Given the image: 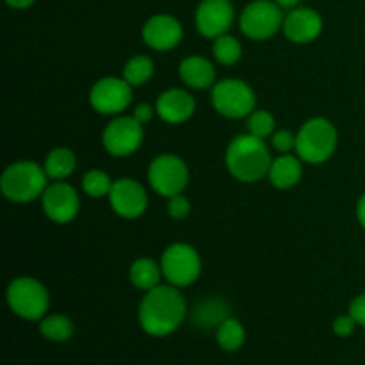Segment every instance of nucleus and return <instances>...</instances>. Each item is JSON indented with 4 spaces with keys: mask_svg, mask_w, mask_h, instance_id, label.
<instances>
[{
    "mask_svg": "<svg viewBox=\"0 0 365 365\" xmlns=\"http://www.w3.org/2000/svg\"><path fill=\"white\" fill-rule=\"evenodd\" d=\"M114 182L110 180L109 175L102 170H89L88 173L82 177V189L91 198H103L109 196L110 189H113Z\"/></svg>",
    "mask_w": 365,
    "mask_h": 365,
    "instance_id": "bb28decb",
    "label": "nucleus"
},
{
    "mask_svg": "<svg viewBox=\"0 0 365 365\" xmlns=\"http://www.w3.org/2000/svg\"><path fill=\"white\" fill-rule=\"evenodd\" d=\"M284 9L271 0H253L242 11L239 27L246 38L253 41H264L277 34L284 27Z\"/></svg>",
    "mask_w": 365,
    "mask_h": 365,
    "instance_id": "6e6552de",
    "label": "nucleus"
},
{
    "mask_svg": "<svg viewBox=\"0 0 365 365\" xmlns=\"http://www.w3.org/2000/svg\"><path fill=\"white\" fill-rule=\"evenodd\" d=\"M145 125L134 116H118L107 123L102 134V145L113 157H128L139 150L145 138Z\"/></svg>",
    "mask_w": 365,
    "mask_h": 365,
    "instance_id": "9d476101",
    "label": "nucleus"
},
{
    "mask_svg": "<svg viewBox=\"0 0 365 365\" xmlns=\"http://www.w3.org/2000/svg\"><path fill=\"white\" fill-rule=\"evenodd\" d=\"M302 159L298 155H292V153H282L271 163L267 177L277 189H291L298 185V182L302 180Z\"/></svg>",
    "mask_w": 365,
    "mask_h": 365,
    "instance_id": "6ab92c4d",
    "label": "nucleus"
},
{
    "mask_svg": "<svg viewBox=\"0 0 365 365\" xmlns=\"http://www.w3.org/2000/svg\"><path fill=\"white\" fill-rule=\"evenodd\" d=\"M271 163L273 159H271L266 141L252 134L235 135L225 152V164H227L228 173L246 184L259 182L267 177Z\"/></svg>",
    "mask_w": 365,
    "mask_h": 365,
    "instance_id": "f03ea898",
    "label": "nucleus"
},
{
    "mask_svg": "<svg viewBox=\"0 0 365 365\" xmlns=\"http://www.w3.org/2000/svg\"><path fill=\"white\" fill-rule=\"evenodd\" d=\"M196 102L185 89H166L157 98V116L170 125H180L195 114Z\"/></svg>",
    "mask_w": 365,
    "mask_h": 365,
    "instance_id": "f3484780",
    "label": "nucleus"
},
{
    "mask_svg": "<svg viewBox=\"0 0 365 365\" xmlns=\"http://www.w3.org/2000/svg\"><path fill=\"white\" fill-rule=\"evenodd\" d=\"M349 314H351L353 319L356 321V324L365 328V292L364 294L356 296V298L349 303Z\"/></svg>",
    "mask_w": 365,
    "mask_h": 365,
    "instance_id": "2f4dec72",
    "label": "nucleus"
},
{
    "mask_svg": "<svg viewBox=\"0 0 365 365\" xmlns=\"http://www.w3.org/2000/svg\"><path fill=\"white\" fill-rule=\"evenodd\" d=\"M39 334L52 342H66L73 337L75 327L70 317L63 314H52L45 316L39 321Z\"/></svg>",
    "mask_w": 365,
    "mask_h": 365,
    "instance_id": "b1692460",
    "label": "nucleus"
},
{
    "mask_svg": "<svg viewBox=\"0 0 365 365\" xmlns=\"http://www.w3.org/2000/svg\"><path fill=\"white\" fill-rule=\"evenodd\" d=\"M43 168H45V173L48 177V180H66L73 173L75 168H77V157H75V153L70 148L57 146V148L50 150Z\"/></svg>",
    "mask_w": 365,
    "mask_h": 365,
    "instance_id": "4be33fe9",
    "label": "nucleus"
},
{
    "mask_svg": "<svg viewBox=\"0 0 365 365\" xmlns=\"http://www.w3.org/2000/svg\"><path fill=\"white\" fill-rule=\"evenodd\" d=\"M356 217H359V223L362 225V228L365 230V192L360 196L359 203H356Z\"/></svg>",
    "mask_w": 365,
    "mask_h": 365,
    "instance_id": "72a5a7b5",
    "label": "nucleus"
},
{
    "mask_svg": "<svg viewBox=\"0 0 365 365\" xmlns=\"http://www.w3.org/2000/svg\"><path fill=\"white\" fill-rule=\"evenodd\" d=\"M148 182L153 191L164 198L180 195L189 184L187 164L178 155L163 153L150 163Z\"/></svg>",
    "mask_w": 365,
    "mask_h": 365,
    "instance_id": "1a4fd4ad",
    "label": "nucleus"
},
{
    "mask_svg": "<svg viewBox=\"0 0 365 365\" xmlns=\"http://www.w3.org/2000/svg\"><path fill=\"white\" fill-rule=\"evenodd\" d=\"M282 9H294L296 6L299 4V0H274Z\"/></svg>",
    "mask_w": 365,
    "mask_h": 365,
    "instance_id": "c9c22d12",
    "label": "nucleus"
},
{
    "mask_svg": "<svg viewBox=\"0 0 365 365\" xmlns=\"http://www.w3.org/2000/svg\"><path fill=\"white\" fill-rule=\"evenodd\" d=\"M107 198H109L110 209L125 220H135V217L143 216L148 207V196H146L145 187L134 178L114 180Z\"/></svg>",
    "mask_w": 365,
    "mask_h": 365,
    "instance_id": "4468645a",
    "label": "nucleus"
},
{
    "mask_svg": "<svg viewBox=\"0 0 365 365\" xmlns=\"http://www.w3.org/2000/svg\"><path fill=\"white\" fill-rule=\"evenodd\" d=\"M34 2L36 0H6L7 6L13 7V9H27V7H31Z\"/></svg>",
    "mask_w": 365,
    "mask_h": 365,
    "instance_id": "f704fd0d",
    "label": "nucleus"
},
{
    "mask_svg": "<svg viewBox=\"0 0 365 365\" xmlns=\"http://www.w3.org/2000/svg\"><path fill=\"white\" fill-rule=\"evenodd\" d=\"M285 38L298 45L312 43L314 39L319 38L323 31V18L317 11L309 9V7H294L289 14H285L284 20Z\"/></svg>",
    "mask_w": 365,
    "mask_h": 365,
    "instance_id": "dca6fc26",
    "label": "nucleus"
},
{
    "mask_svg": "<svg viewBox=\"0 0 365 365\" xmlns=\"http://www.w3.org/2000/svg\"><path fill=\"white\" fill-rule=\"evenodd\" d=\"M132 102V86L123 77H103L93 84L89 103L100 114H121Z\"/></svg>",
    "mask_w": 365,
    "mask_h": 365,
    "instance_id": "9b49d317",
    "label": "nucleus"
},
{
    "mask_svg": "<svg viewBox=\"0 0 365 365\" xmlns=\"http://www.w3.org/2000/svg\"><path fill=\"white\" fill-rule=\"evenodd\" d=\"M227 317H230V307H228L227 302L220 298L203 299L202 303L195 307L191 314L192 324L203 328V330L217 328Z\"/></svg>",
    "mask_w": 365,
    "mask_h": 365,
    "instance_id": "aec40b11",
    "label": "nucleus"
},
{
    "mask_svg": "<svg viewBox=\"0 0 365 365\" xmlns=\"http://www.w3.org/2000/svg\"><path fill=\"white\" fill-rule=\"evenodd\" d=\"M274 127H277L274 116L267 110H253L248 116V134L255 138H271L274 134Z\"/></svg>",
    "mask_w": 365,
    "mask_h": 365,
    "instance_id": "cd10ccee",
    "label": "nucleus"
},
{
    "mask_svg": "<svg viewBox=\"0 0 365 365\" xmlns=\"http://www.w3.org/2000/svg\"><path fill=\"white\" fill-rule=\"evenodd\" d=\"M128 277H130L132 285L135 289L148 292L155 289L157 285H160V278L164 274L160 264H157L153 259H148V257H143V259L134 260L130 271H128Z\"/></svg>",
    "mask_w": 365,
    "mask_h": 365,
    "instance_id": "412c9836",
    "label": "nucleus"
},
{
    "mask_svg": "<svg viewBox=\"0 0 365 365\" xmlns=\"http://www.w3.org/2000/svg\"><path fill=\"white\" fill-rule=\"evenodd\" d=\"M168 214L173 220H185L191 214V202L184 195H175L168 198Z\"/></svg>",
    "mask_w": 365,
    "mask_h": 365,
    "instance_id": "c85d7f7f",
    "label": "nucleus"
},
{
    "mask_svg": "<svg viewBox=\"0 0 365 365\" xmlns=\"http://www.w3.org/2000/svg\"><path fill=\"white\" fill-rule=\"evenodd\" d=\"M155 114H157L155 107L148 106V103H141V106L135 107V110L132 116H134L141 125H146L153 120V116H155Z\"/></svg>",
    "mask_w": 365,
    "mask_h": 365,
    "instance_id": "473e14b6",
    "label": "nucleus"
},
{
    "mask_svg": "<svg viewBox=\"0 0 365 365\" xmlns=\"http://www.w3.org/2000/svg\"><path fill=\"white\" fill-rule=\"evenodd\" d=\"M356 328V321L353 319L351 314H344V316H339L337 319L334 321V334L337 335V337H349V335H353V331H355Z\"/></svg>",
    "mask_w": 365,
    "mask_h": 365,
    "instance_id": "7c9ffc66",
    "label": "nucleus"
},
{
    "mask_svg": "<svg viewBox=\"0 0 365 365\" xmlns=\"http://www.w3.org/2000/svg\"><path fill=\"white\" fill-rule=\"evenodd\" d=\"M271 146L273 150H277L278 153H291L292 150H296V135L289 130H280L274 132L271 135Z\"/></svg>",
    "mask_w": 365,
    "mask_h": 365,
    "instance_id": "c756f323",
    "label": "nucleus"
},
{
    "mask_svg": "<svg viewBox=\"0 0 365 365\" xmlns=\"http://www.w3.org/2000/svg\"><path fill=\"white\" fill-rule=\"evenodd\" d=\"M212 53L217 63L223 64V66H232V64L239 63V59L242 57V46L237 38L230 34H223L214 39Z\"/></svg>",
    "mask_w": 365,
    "mask_h": 365,
    "instance_id": "a878e982",
    "label": "nucleus"
},
{
    "mask_svg": "<svg viewBox=\"0 0 365 365\" xmlns=\"http://www.w3.org/2000/svg\"><path fill=\"white\" fill-rule=\"evenodd\" d=\"M43 212L46 214L50 221L57 225H66L77 217L78 209H81V200H78L77 191L66 184L64 180L52 182L45 189L41 196Z\"/></svg>",
    "mask_w": 365,
    "mask_h": 365,
    "instance_id": "f8f14e48",
    "label": "nucleus"
},
{
    "mask_svg": "<svg viewBox=\"0 0 365 365\" xmlns=\"http://www.w3.org/2000/svg\"><path fill=\"white\" fill-rule=\"evenodd\" d=\"M182 24L171 14H153L143 25V39L146 45L157 52L173 50L182 41Z\"/></svg>",
    "mask_w": 365,
    "mask_h": 365,
    "instance_id": "2eb2a0df",
    "label": "nucleus"
},
{
    "mask_svg": "<svg viewBox=\"0 0 365 365\" xmlns=\"http://www.w3.org/2000/svg\"><path fill=\"white\" fill-rule=\"evenodd\" d=\"M212 106L221 116L230 120L248 118L255 110L257 96L252 86L241 78H225L212 86Z\"/></svg>",
    "mask_w": 365,
    "mask_h": 365,
    "instance_id": "423d86ee",
    "label": "nucleus"
},
{
    "mask_svg": "<svg viewBox=\"0 0 365 365\" xmlns=\"http://www.w3.org/2000/svg\"><path fill=\"white\" fill-rule=\"evenodd\" d=\"M187 316V303L178 287L157 285L139 303L138 321L143 331L152 337H168L180 328Z\"/></svg>",
    "mask_w": 365,
    "mask_h": 365,
    "instance_id": "f257e3e1",
    "label": "nucleus"
},
{
    "mask_svg": "<svg viewBox=\"0 0 365 365\" xmlns=\"http://www.w3.org/2000/svg\"><path fill=\"white\" fill-rule=\"evenodd\" d=\"M7 305L18 317L41 321L50 307V296L45 285L31 277L14 278L6 292Z\"/></svg>",
    "mask_w": 365,
    "mask_h": 365,
    "instance_id": "39448f33",
    "label": "nucleus"
},
{
    "mask_svg": "<svg viewBox=\"0 0 365 365\" xmlns=\"http://www.w3.org/2000/svg\"><path fill=\"white\" fill-rule=\"evenodd\" d=\"M48 187V177L45 168L34 160H18L4 170L0 178L2 195L9 202L29 203L43 196Z\"/></svg>",
    "mask_w": 365,
    "mask_h": 365,
    "instance_id": "7ed1b4c3",
    "label": "nucleus"
},
{
    "mask_svg": "<svg viewBox=\"0 0 365 365\" xmlns=\"http://www.w3.org/2000/svg\"><path fill=\"white\" fill-rule=\"evenodd\" d=\"M216 341L223 351L234 353L245 346L246 342V330L235 317H227L220 327L216 328Z\"/></svg>",
    "mask_w": 365,
    "mask_h": 365,
    "instance_id": "5701e85b",
    "label": "nucleus"
},
{
    "mask_svg": "<svg viewBox=\"0 0 365 365\" xmlns=\"http://www.w3.org/2000/svg\"><path fill=\"white\" fill-rule=\"evenodd\" d=\"M178 75L185 86L195 89L212 88L214 82H216L214 64L200 56H189L182 59L180 66H178Z\"/></svg>",
    "mask_w": 365,
    "mask_h": 365,
    "instance_id": "a211bd4d",
    "label": "nucleus"
},
{
    "mask_svg": "<svg viewBox=\"0 0 365 365\" xmlns=\"http://www.w3.org/2000/svg\"><path fill=\"white\" fill-rule=\"evenodd\" d=\"M234 6L230 0H203L195 13L196 31L203 38L216 39L228 34L234 24Z\"/></svg>",
    "mask_w": 365,
    "mask_h": 365,
    "instance_id": "ddd939ff",
    "label": "nucleus"
},
{
    "mask_svg": "<svg viewBox=\"0 0 365 365\" xmlns=\"http://www.w3.org/2000/svg\"><path fill=\"white\" fill-rule=\"evenodd\" d=\"M160 267L168 284L175 287H189L202 274L200 253L185 242H175L164 250L160 257Z\"/></svg>",
    "mask_w": 365,
    "mask_h": 365,
    "instance_id": "0eeeda50",
    "label": "nucleus"
},
{
    "mask_svg": "<svg viewBox=\"0 0 365 365\" xmlns=\"http://www.w3.org/2000/svg\"><path fill=\"white\" fill-rule=\"evenodd\" d=\"M153 70H155V66H153V61L148 56H134L125 64L123 78L132 88L143 86L152 78Z\"/></svg>",
    "mask_w": 365,
    "mask_h": 365,
    "instance_id": "393cba45",
    "label": "nucleus"
},
{
    "mask_svg": "<svg viewBox=\"0 0 365 365\" xmlns=\"http://www.w3.org/2000/svg\"><path fill=\"white\" fill-rule=\"evenodd\" d=\"M337 128L327 118H312L296 134V155L309 164H321L337 150Z\"/></svg>",
    "mask_w": 365,
    "mask_h": 365,
    "instance_id": "20e7f679",
    "label": "nucleus"
}]
</instances>
